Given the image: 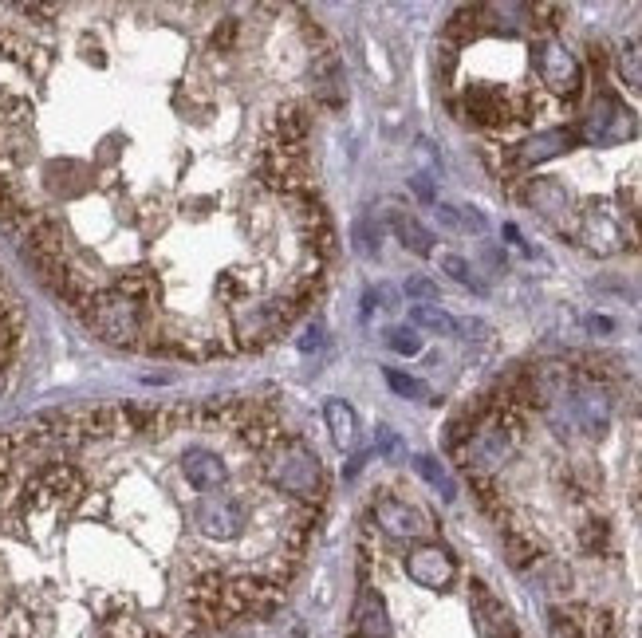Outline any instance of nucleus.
Returning <instances> with one entry per match:
<instances>
[{
    "mask_svg": "<svg viewBox=\"0 0 642 638\" xmlns=\"http://www.w3.org/2000/svg\"><path fill=\"white\" fill-rule=\"evenodd\" d=\"M579 544H583V552H607L611 548V528L603 520H591V524H583Z\"/></svg>",
    "mask_w": 642,
    "mask_h": 638,
    "instance_id": "nucleus-19",
    "label": "nucleus"
},
{
    "mask_svg": "<svg viewBox=\"0 0 642 638\" xmlns=\"http://www.w3.org/2000/svg\"><path fill=\"white\" fill-rule=\"evenodd\" d=\"M572 142H576V134H572L568 127L540 130V134H532V138H524V142L516 146V162H524V166H540V162H548V158L564 154Z\"/></svg>",
    "mask_w": 642,
    "mask_h": 638,
    "instance_id": "nucleus-8",
    "label": "nucleus"
},
{
    "mask_svg": "<svg viewBox=\"0 0 642 638\" xmlns=\"http://www.w3.org/2000/svg\"><path fill=\"white\" fill-rule=\"evenodd\" d=\"M390 225H394L398 241H402L414 256L434 253V237H430V229H426L418 217H410V213H394V217H390Z\"/></svg>",
    "mask_w": 642,
    "mask_h": 638,
    "instance_id": "nucleus-10",
    "label": "nucleus"
},
{
    "mask_svg": "<svg viewBox=\"0 0 642 638\" xmlns=\"http://www.w3.org/2000/svg\"><path fill=\"white\" fill-rule=\"evenodd\" d=\"M323 418H327V430H331L335 446H339V449H351V446H355V410H351L347 402L331 398V402L323 406Z\"/></svg>",
    "mask_w": 642,
    "mask_h": 638,
    "instance_id": "nucleus-11",
    "label": "nucleus"
},
{
    "mask_svg": "<svg viewBox=\"0 0 642 638\" xmlns=\"http://www.w3.org/2000/svg\"><path fill=\"white\" fill-rule=\"evenodd\" d=\"M635 134H639L635 111H631L623 99H615V95H599V99L591 103L583 127H579V138H583L587 146H623V142H631Z\"/></svg>",
    "mask_w": 642,
    "mask_h": 638,
    "instance_id": "nucleus-1",
    "label": "nucleus"
},
{
    "mask_svg": "<svg viewBox=\"0 0 642 638\" xmlns=\"http://www.w3.org/2000/svg\"><path fill=\"white\" fill-rule=\"evenodd\" d=\"M386 347L398 351V355H418L422 351V335L414 327H390L386 331Z\"/></svg>",
    "mask_w": 642,
    "mask_h": 638,
    "instance_id": "nucleus-18",
    "label": "nucleus"
},
{
    "mask_svg": "<svg viewBox=\"0 0 642 638\" xmlns=\"http://www.w3.org/2000/svg\"><path fill=\"white\" fill-rule=\"evenodd\" d=\"M355 627L359 638H386L390 635V615H386V603L379 591H363L359 595V607H355Z\"/></svg>",
    "mask_w": 642,
    "mask_h": 638,
    "instance_id": "nucleus-9",
    "label": "nucleus"
},
{
    "mask_svg": "<svg viewBox=\"0 0 642 638\" xmlns=\"http://www.w3.org/2000/svg\"><path fill=\"white\" fill-rule=\"evenodd\" d=\"M178 465H182V477H186V485H190L193 493H221V489H229V481H233L229 461H225L217 449L201 446V442L182 449Z\"/></svg>",
    "mask_w": 642,
    "mask_h": 638,
    "instance_id": "nucleus-3",
    "label": "nucleus"
},
{
    "mask_svg": "<svg viewBox=\"0 0 642 638\" xmlns=\"http://www.w3.org/2000/svg\"><path fill=\"white\" fill-rule=\"evenodd\" d=\"M532 64L540 71L544 87L556 91V95H564V99H572L579 91V83H583V67H579V60L560 40H540V44L532 48Z\"/></svg>",
    "mask_w": 642,
    "mask_h": 638,
    "instance_id": "nucleus-2",
    "label": "nucleus"
},
{
    "mask_svg": "<svg viewBox=\"0 0 642 638\" xmlns=\"http://www.w3.org/2000/svg\"><path fill=\"white\" fill-rule=\"evenodd\" d=\"M587 327H595V331H611V327H615V323H611V319H599V316H591V319H587Z\"/></svg>",
    "mask_w": 642,
    "mask_h": 638,
    "instance_id": "nucleus-24",
    "label": "nucleus"
},
{
    "mask_svg": "<svg viewBox=\"0 0 642 638\" xmlns=\"http://www.w3.org/2000/svg\"><path fill=\"white\" fill-rule=\"evenodd\" d=\"M379 449H383L386 457H398V453H402V442H398V438H394L386 426H379Z\"/></svg>",
    "mask_w": 642,
    "mask_h": 638,
    "instance_id": "nucleus-21",
    "label": "nucleus"
},
{
    "mask_svg": "<svg viewBox=\"0 0 642 638\" xmlns=\"http://www.w3.org/2000/svg\"><path fill=\"white\" fill-rule=\"evenodd\" d=\"M442 268L450 272L457 284H465V288H473V292H485V284L473 276V268H469V260L457 253H442Z\"/></svg>",
    "mask_w": 642,
    "mask_h": 638,
    "instance_id": "nucleus-17",
    "label": "nucleus"
},
{
    "mask_svg": "<svg viewBox=\"0 0 642 638\" xmlns=\"http://www.w3.org/2000/svg\"><path fill=\"white\" fill-rule=\"evenodd\" d=\"M406 296H410V300L430 304V300H438V284H434V280H426V276H410V280H406Z\"/></svg>",
    "mask_w": 642,
    "mask_h": 638,
    "instance_id": "nucleus-20",
    "label": "nucleus"
},
{
    "mask_svg": "<svg viewBox=\"0 0 642 638\" xmlns=\"http://www.w3.org/2000/svg\"><path fill=\"white\" fill-rule=\"evenodd\" d=\"M386 386H390L398 398H410V402H434L430 386L422 383V379H414V375H406V371H394V367H386Z\"/></svg>",
    "mask_w": 642,
    "mask_h": 638,
    "instance_id": "nucleus-15",
    "label": "nucleus"
},
{
    "mask_svg": "<svg viewBox=\"0 0 642 638\" xmlns=\"http://www.w3.org/2000/svg\"><path fill=\"white\" fill-rule=\"evenodd\" d=\"M375 520H379V528H383L386 536H394V540H418V536L430 532L426 512H418L414 505H406L398 497H379L375 501Z\"/></svg>",
    "mask_w": 642,
    "mask_h": 638,
    "instance_id": "nucleus-6",
    "label": "nucleus"
},
{
    "mask_svg": "<svg viewBox=\"0 0 642 638\" xmlns=\"http://www.w3.org/2000/svg\"><path fill=\"white\" fill-rule=\"evenodd\" d=\"M406 575H410L418 587L446 591L453 583V575H457V564H453V556L446 548H438V544H418V548H410V556H406Z\"/></svg>",
    "mask_w": 642,
    "mask_h": 638,
    "instance_id": "nucleus-4",
    "label": "nucleus"
},
{
    "mask_svg": "<svg viewBox=\"0 0 642 638\" xmlns=\"http://www.w3.org/2000/svg\"><path fill=\"white\" fill-rule=\"evenodd\" d=\"M434 213H438V221H442L446 229H457V233H485V229H489V221H485L477 209H469V205H465V209H457V205H438Z\"/></svg>",
    "mask_w": 642,
    "mask_h": 638,
    "instance_id": "nucleus-13",
    "label": "nucleus"
},
{
    "mask_svg": "<svg viewBox=\"0 0 642 638\" xmlns=\"http://www.w3.org/2000/svg\"><path fill=\"white\" fill-rule=\"evenodd\" d=\"M410 323L430 331V335H457V319L450 312H442L438 304H414L410 308Z\"/></svg>",
    "mask_w": 642,
    "mask_h": 638,
    "instance_id": "nucleus-12",
    "label": "nucleus"
},
{
    "mask_svg": "<svg viewBox=\"0 0 642 638\" xmlns=\"http://www.w3.org/2000/svg\"><path fill=\"white\" fill-rule=\"evenodd\" d=\"M414 190L422 201H434V182H430V174H414Z\"/></svg>",
    "mask_w": 642,
    "mask_h": 638,
    "instance_id": "nucleus-23",
    "label": "nucleus"
},
{
    "mask_svg": "<svg viewBox=\"0 0 642 638\" xmlns=\"http://www.w3.org/2000/svg\"><path fill=\"white\" fill-rule=\"evenodd\" d=\"M619 75L627 87L642 91V44H623L619 52Z\"/></svg>",
    "mask_w": 642,
    "mask_h": 638,
    "instance_id": "nucleus-16",
    "label": "nucleus"
},
{
    "mask_svg": "<svg viewBox=\"0 0 642 638\" xmlns=\"http://www.w3.org/2000/svg\"><path fill=\"white\" fill-rule=\"evenodd\" d=\"M524 201H528L540 217H548V221H556V225H564L568 213H572V193H568L564 182H556V178H532V182L524 186Z\"/></svg>",
    "mask_w": 642,
    "mask_h": 638,
    "instance_id": "nucleus-7",
    "label": "nucleus"
},
{
    "mask_svg": "<svg viewBox=\"0 0 642 638\" xmlns=\"http://www.w3.org/2000/svg\"><path fill=\"white\" fill-rule=\"evenodd\" d=\"M320 343H323V327L312 323V327H308V335H300V351H316Z\"/></svg>",
    "mask_w": 642,
    "mask_h": 638,
    "instance_id": "nucleus-22",
    "label": "nucleus"
},
{
    "mask_svg": "<svg viewBox=\"0 0 642 638\" xmlns=\"http://www.w3.org/2000/svg\"><path fill=\"white\" fill-rule=\"evenodd\" d=\"M469 599H473L477 635L481 638H516V623H513V615H509V607H505L481 579L469 583Z\"/></svg>",
    "mask_w": 642,
    "mask_h": 638,
    "instance_id": "nucleus-5",
    "label": "nucleus"
},
{
    "mask_svg": "<svg viewBox=\"0 0 642 638\" xmlns=\"http://www.w3.org/2000/svg\"><path fill=\"white\" fill-rule=\"evenodd\" d=\"M414 469H418V477H422L426 485L438 489L442 501H453V497H457V485H453L450 473L442 469V461H434V457H414Z\"/></svg>",
    "mask_w": 642,
    "mask_h": 638,
    "instance_id": "nucleus-14",
    "label": "nucleus"
}]
</instances>
